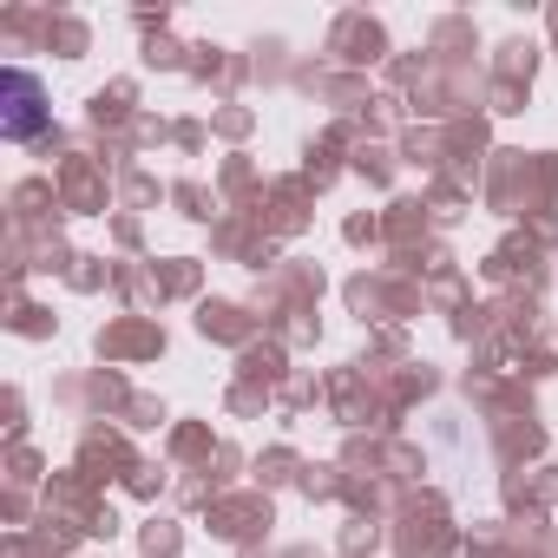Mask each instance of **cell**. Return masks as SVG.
I'll list each match as a JSON object with an SVG mask.
<instances>
[{
    "mask_svg": "<svg viewBox=\"0 0 558 558\" xmlns=\"http://www.w3.org/2000/svg\"><path fill=\"white\" fill-rule=\"evenodd\" d=\"M0 93H8V106H0V132H8L14 145H34L47 125H53V106H47V86L27 73V66H8V80H0Z\"/></svg>",
    "mask_w": 558,
    "mask_h": 558,
    "instance_id": "6da1fadb",
    "label": "cell"
}]
</instances>
